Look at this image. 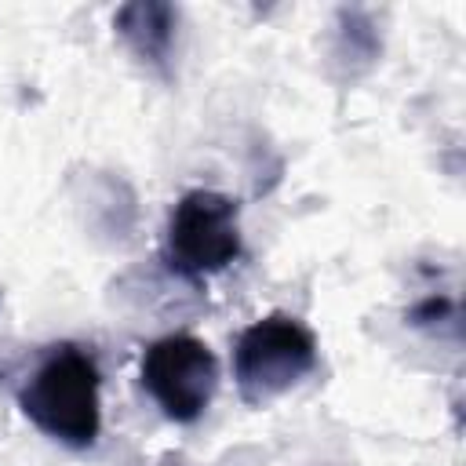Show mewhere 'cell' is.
Returning a JSON list of instances; mask_svg holds the SVG:
<instances>
[{
    "label": "cell",
    "instance_id": "cell-1",
    "mask_svg": "<svg viewBox=\"0 0 466 466\" xmlns=\"http://www.w3.org/2000/svg\"><path fill=\"white\" fill-rule=\"evenodd\" d=\"M22 415L66 448H91L102 433V379L87 350L73 342L51 346L18 390Z\"/></svg>",
    "mask_w": 466,
    "mask_h": 466
},
{
    "label": "cell",
    "instance_id": "cell-2",
    "mask_svg": "<svg viewBox=\"0 0 466 466\" xmlns=\"http://www.w3.org/2000/svg\"><path fill=\"white\" fill-rule=\"evenodd\" d=\"M317 368V339L291 313L251 320L233 342V379L244 404H269Z\"/></svg>",
    "mask_w": 466,
    "mask_h": 466
},
{
    "label": "cell",
    "instance_id": "cell-3",
    "mask_svg": "<svg viewBox=\"0 0 466 466\" xmlns=\"http://www.w3.org/2000/svg\"><path fill=\"white\" fill-rule=\"evenodd\" d=\"M164 258L186 280L222 273L240 258V208L218 189H189L175 200L164 229Z\"/></svg>",
    "mask_w": 466,
    "mask_h": 466
},
{
    "label": "cell",
    "instance_id": "cell-4",
    "mask_svg": "<svg viewBox=\"0 0 466 466\" xmlns=\"http://www.w3.org/2000/svg\"><path fill=\"white\" fill-rule=\"evenodd\" d=\"M142 386L171 422H197L215 390H218V360L211 346L197 335H164L142 353Z\"/></svg>",
    "mask_w": 466,
    "mask_h": 466
},
{
    "label": "cell",
    "instance_id": "cell-5",
    "mask_svg": "<svg viewBox=\"0 0 466 466\" xmlns=\"http://www.w3.org/2000/svg\"><path fill=\"white\" fill-rule=\"evenodd\" d=\"M113 29L142 66H149L160 76L171 73L175 36H178V11L171 4H164V0H131L113 15Z\"/></svg>",
    "mask_w": 466,
    "mask_h": 466
},
{
    "label": "cell",
    "instance_id": "cell-6",
    "mask_svg": "<svg viewBox=\"0 0 466 466\" xmlns=\"http://www.w3.org/2000/svg\"><path fill=\"white\" fill-rule=\"evenodd\" d=\"M451 313H455L451 299H444V295H430V299H422L419 306H411L408 320H411V324H433V320H451Z\"/></svg>",
    "mask_w": 466,
    "mask_h": 466
}]
</instances>
